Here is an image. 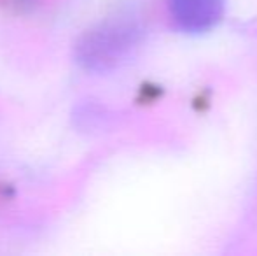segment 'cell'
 Segmentation results:
<instances>
[{"mask_svg":"<svg viewBox=\"0 0 257 256\" xmlns=\"http://www.w3.org/2000/svg\"><path fill=\"white\" fill-rule=\"evenodd\" d=\"M146 28L133 16L107 18L93 25L77 39L74 58L91 74H107L128 62L140 48Z\"/></svg>","mask_w":257,"mask_h":256,"instance_id":"6da1fadb","label":"cell"},{"mask_svg":"<svg viewBox=\"0 0 257 256\" xmlns=\"http://www.w3.org/2000/svg\"><path fill=\"white\" fill-rule=\"evenodd\" d=\"M168 11L180 32L198 35L222 20L224 0H168Z\"/></svg>","mask_w":257,"mask_h":256,"instance_id":"7a4b0ae2","label":"cell"}]
</instances>
